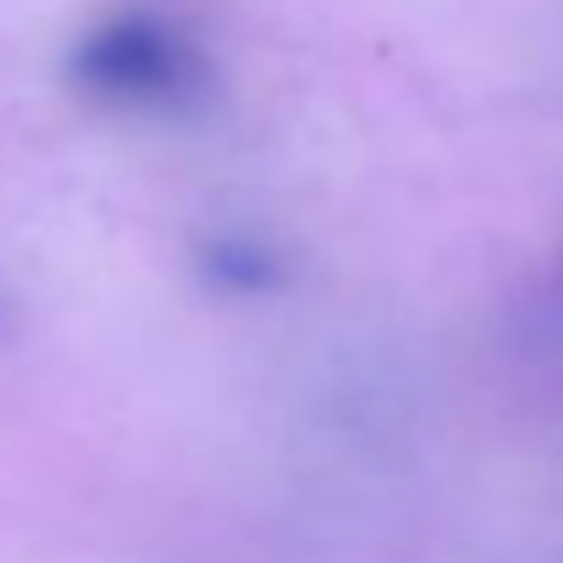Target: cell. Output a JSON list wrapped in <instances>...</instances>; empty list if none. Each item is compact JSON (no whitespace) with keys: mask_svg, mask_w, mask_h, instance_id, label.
<instances>
[{"mask_svg":"<svg viewBox=\"0 0 563 563\" xmlns=\"http://www.w3.org/2000/svg\"><path fill=\"white\" fill-rule=\"evenodd\" d=\"M73 84L111 106L183 111L210 95V67L177 29H166L161 18L128 12V18L100 23L73 51Z\"/></svg>","mask_w":563,"mask_h":563,"instance_id":"1","label":"cell"},{"mask_svg":"<svg viewBox=\"0 0 563 563\" xmlns=\"http://www.w3.org/2000/svg\"><path fill=\"white\" fill-rule=\"evenodd\" d=\"M210 271H216V282H238V288H265L271 282V260L260 249H243V243H216Z\"/></svg>","mask_w":563,"mask_h":563,"instance_id":"2","label":"cell"}]
</instances>
